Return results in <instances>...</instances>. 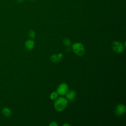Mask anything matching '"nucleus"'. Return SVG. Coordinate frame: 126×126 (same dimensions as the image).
Segmentation results:
<instances>
[{
  "label": "nucleus",
  "mask_w": 126,
  "mask_h": 126,
  "mask_svg": "<svg viewBox=\"0 0 126 126\" xmlns=\"http://www.w3.org/2000/svg\"><path fill=\"white\" fill-rule=\"evenodd\" d=\"M67 104V100L64 97H59L54 102V107L57 111H62L66 107Z\"/></svg>",
  "instance_id": "1"
},
{
  "label": "nucleus",
  "mask_w": 126,
  "mask_h": 126,
  "mask_svg": "<svg viewBox=\"0 0 126 126\" xmlns=\"http://www.w3.org/2000/svg\"><path fill=\"white\" fill-rule=\"evenodd\" d=\"M126 112V106L123 104L117 105L115 108V112L117 116H121Z\"/></svg>",
  "instance_id": "5"
},
{
  "label": "nucleus",
  "mask_w": 126,
  "mask_h": 126,
  "mask_svg": "<svg viewBox=\"0 0 126 126\" xmlns=\"http://www.w3.org/2000/svg\"><path fill=\"white\" fill-rule=\"evenodd\" d=\"M72 49L74 53L79 56H82L85 53L84 45L81 43H75L72 46Z\"/></svg>",
  "instance_id": "2"
},
{
  "label": "nucleus",
  "mask_w": 126,
  "mask_h": 126,
  "mask_svg": "<svg viewBox=\"0 0 126 126\" xmlns=\"http://www.w3.org/2000/svg\"><path fill=\"white\" fill-rule=\"evenodd\" d=\"M63 44L66 46H69L71 45V41L68 38H65L63 39Z\"/></svg>",
  "instance_id": "10"
},
{
  "label": "nucleus",
  "mask_w": 126,
  "mask_h": 126,
  "mask_svg": "<svg viewBox=\"0 0 126 126\" xmlns=\"http://www.w3.org/2000/svg\"><path fill=\"white\" fill-rule=\"evenodd\" d=\"M28 35L31 38H34L35 37V33L32 30H31L28 32Z\"/></svg>",
  "instance_id": "11"
},
{
  "label": "nucleus",
  "mask_w": 126,
  "mask_h": 126,
  "mask_svg": "<svg viewBox=\"0 0 126 126\" xmlns=\"http://www.w3.org/2000/svg\"><path fill=\"white\" fill-rule=\"evenodd\" d=\"M25 46L27 50H31L34 46V42L32 39L27 40L25 43Z\"/></svg>",
  "instance_id": "7"
},
{
  "label": "nucleus",
  "mask_w": 126,
  "mask_h": 126,
  "mask_svg": "<svg viewBox=\"0 0 126 126\" xmlns=\"http://www.w3.org/2000/svg\"><path fill=\"white\" fill-rule=\"evenodd\" d=\"M113 50L117 53H121L123 52L124 46L123 44L119 41H114L112 44Z\"/></svg>",
  "instance_id": "3"
},
{
  "label": "nucleus",
  "mask_w": 126,
  "mask_h": 126,
  "mask_svg": "<svg viewBox=\"0 0 126 126\" xmlns=\"http://www.w3.org/2000/svg\"></svg>",
  "instance_id": "16"
},
{
  "label": "nucleus",
  "mask_w": 126,
  "mask_h": 126,
  "mask_svg": "<svg viewBox=\"0 0 126 126\" xmlns=\"http://www.w3.org/2000/svg\"><path fill=\"white\" fill-rule=\"evenodd\" d=\"M68 86L65 83H62L59 85L57 88V93L60 95H64L68 92Z\"/></svg>",
  "instance_id": "4"
},
{
  "label": "nucleus",
  "mask_w": 126,
  "mask_h": 126,
  "mask_svg": "<svg viewBox=\"0 0 126 126\" xmlns=\"http://www.w3.org/2000/svg\"><path fill=\"white\" fill-rule=\"evenodd\" d=\"M49 126H58V124L56 122H53L50 124Z\"/></svg>",
  "instance_id": "13"
},
{
  "label": "nucleus",
  "mask_w": 126,
  "mask_h": 126,
  "mask_svg": "<svg viewBox=\"0 0 126 126\" xmlns=\"http://www.w3.org/2000/svg\"><path fill=\"white\" fill-rule=\"evenodd\" d=\"M24 0H17V2H19V3H22V2H24Z\"/></svg>",
  "instance_id": "14"
},
{
  "label": "nucleus",
  "mask_w": 126,
  "mask_h": 126,
  "mask_svg": "<svg viewBox=\"0 0 126 126\" xmlns=\"http://www.w3.org/2000/svg\"><path fill=\"white\" fill-rule=\"evenodd\" d=\"M1 113L4 116L6 117H10L12 114V112L11 110L9 108L6 107L2 108L1 110Z\"/></svg>",
  "instance_id": "8"
},
{
  "label": "nucleus",
  "mask_w": 126,
  "mask_h": 126,
  "mask_svg": "<svg viewBox=\"0 0 126 126\" xmlns=\"http://www.w3.org/2000/svg\"><path fill=\"white\" fill-rule=\"evenodd\" d=\"M63 126H69L70 125H69V124H63Z\"/></svg>",
  "instance_id": "15"
},
{
  "label": "nucleus",
  "mask_w": 126,
  "mask_h": 126,
  "mask_svg": "<svg viewBox=\"0 0 126 126\" xmlns=\"http://www.w3.org/2000/svg\"><path fill=\"white\" fill-rule=\"evenodd\" d=\"M58 94L57 92H53L50 94V98L51 99H55L58 97Z\"/></svg>",
  "instance_id": "12"
},
{
  "label": "nucleus",
  "mask_w": 126,
  "mask_h": 126,
  "mask_svg": "<svg viewBox=\"0 0 126 126\" xmlns=\"http://www.w3.org/2000/svg\"><path fill=\"white\" fill-rule=\"evenodd\" d=\"M63 56L62 53H60L58 54H54L50 57L51 61L54 63H57L59 62Z\"/></svg>",
  "instance_id": "6"
},
{
  "label": "nucleus",
  "mask_w": 126,
  "mask_h": 126,
  "mask_svg": "<svg viewBox=\"0 0 126 126\" xmlns=\"http://www.w3.org/2000/svg\"><path fill=\"white\" fill-rule=\"evenodd\" d=\"M65 94L66 98L70 101L74 100L75 97V93L73 90H70L67 92Z\"/></svg>",
  "instance_id": "9"
}]
</instances>
